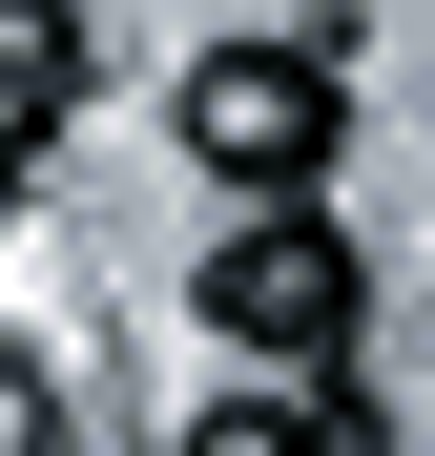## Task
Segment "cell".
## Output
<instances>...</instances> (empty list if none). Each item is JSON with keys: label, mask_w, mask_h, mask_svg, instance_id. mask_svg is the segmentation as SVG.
I'll list each match as a JSON object with an SVG mask.
<instances>
[{"label": "cell", "mask_w": 435, "mask_h": 456, "mask_svg": "<svg viewBox=\"0 0 435 456\" xmlns=\"http://www.w3.org/2000/svg\"><path fill=\"white\" fill-rule=\"evenodd\" d=\"M352 145V42H229V62H187V167L207 187H311Z\"/></svg>", "instance_id": "obj_1"}, {"label": "cell", "mask_w": 435, "mask_h": 456, "mask_svg": "<svg viewBox=\"0 0 435 456\" xmlns=\"http://www.w3.org/2000/svg\"><path fill=\"white\" fill-rule=\"evenodd\" d=\"M207 332H229V353H332L352 332V228L311 187L229 208V228H207Z\"/></svg>", "instance_id": "obj_2"}, {"label": "cell", "mask_w": 435, "mask_h": 456, "mask_svg": "<svg viewBox=\"0 0 435 456\" xmlns=\"http://www.w3.org/2000/svg\"><path fill=\"white\" fill-rule=\"evenodd\" d=\"M62 104H84V0H0V145H62Z\"/></svg>", "instance_id": "obj_3"}, {"label": "cell", "mask_w": 435, "mask_h": 456, "mask_svg": "<svg viewBox=\"0 0 435 456\" xmlns=\"http://www.w3.org/2000/svg\"><path fill=\"white\" fill-rule=\"evenodd\" d=\"M187 456H332V415H311V395H207Z\"/></svg>", "instance_id": "obj_4"}, {"label": "cell", "mask_w": 435, "mask_h": 456, "mask_svg": "<svg viewBox=\"0 0 435 456\" xmlns=\"http://www.w3.org/2000/svg\"><path fill=\"white\" fill-rule=\"evenodd\" d=\"M0 456H84V415H62V373H42V353H0Z\"/></svg>", "instance_id": "obj_5"}, {"label": "cell", "mask_w": 435, "mask_h": 456, "mask_svg": "<svg viewBox=\"0 0 435 456\" xmlns=\"http://www.w3.org/2000/svg\"><path fill=\"white\" fill-rule=\"evenodd\" d=\"M332 456H394V436H374V415H332Z\"/></svg>", "instance_id": "obj_6"}]
</instances>
